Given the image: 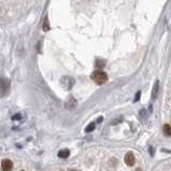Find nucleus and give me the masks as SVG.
Masks as SVG:
<instances>
[{
  "label": "nucleus",
  "instance_id": "1a4fd4ad",
  "mask_svg": "<svg viewBox=\"0 0 171 171\" xmlns=\"http://www.w3.org/2000/svg\"><path fill=\"white\" fill-rule=\"evenodd\" d=\"M136 171H142V170H141V169H140V168H138V169H137V170H136Z\"/></svg>",
  "mask_w": 171,
  "mask_h": 171
},
{
  "label": "nucleus",
  "instance_id": "f257e3e1",
  "mask_svg": "<svg viewBox=\"0 0 171 171\" xmlns=\"http://www.w3.org/2000/svg\"><path fill=\"white\" fill-rule=\"evenodd\" d=\"M91 78L94 82H96L97 85H103L108 80V76L105 72L103 71H95L94 73H92Z\"/></svg>",
  "mask_w": 171,
  "mask_h": 171
},
{
  "label": "nucleus",
  "instance_id": "423d86ee",
  "mask_svg": "<svg viewBox=\"0 0 171 171\" xmlns=\"http://www.w3.org/2000/svg\"><path fill=\"white\" fill-rule=\"evenodd\" d=\"M163 132H164V134L167 136V137H169L171 135V127L169 124H165L164 127H163Z\"/></svg>",
  "mask_w": 171,
  "mask_h": 171
},
{
  "label": "nucleus",
  "instance_id": "9b49d317",
  "mask_svg": "<svg viewBox=\"0 0 171 171\" xmlns=\"http://www.w3.org/2000/svg\"><path fill=\"white\" fill-rule=\"evenodd\" d=\"M22 171H24V170H22Z\"/></svg>",
  "mask_w": 171,
  "mask_h": 171
},
{
  "label": "nucleus",
  "instance_id": "9d476101",
  "mask_svg": "<svg viewBox=\"0 0 171 171\" xmlns=\"http://www.w3.org/2000/svg\"><path fill=\"white\" fill-rule=\"evenodd\" d=\"M73 171H75V170H73Z\"/></svg>",
  "mask_w": 171,
  "mask_h": 171
},
{
  "label": "nucleus",
  "instance_id": "f03ea898",
  "mask_svg": "<svg viewBox=\"0 0 171 171\" xmlns=\"http://www.w3.org/2000/svg\"><path fill=\"white\" fill-rule=\"evenodd\" d=\"M9 81L6 79H0V95H6L9 90Z\"/></svg>",
  "mask_w": 171,
  "mask_h": 171
},
{
  "label": "nucleus",
  "instance_id": "7ed1b4c3",
  "mask_svg": "<svg viewBox=\"0 0 171 171\" xmlns=\"http://www.w3.org/2000/svg\"><path fill=\"white\" fill-rule=\"evenodd\" d=\"M124 162H125V164H126L127 166H134L135 162H136L134 154H133L132 152L126 153V154H125V156H124Z\"/></svg>",
  "mask_w": 171,
  "mask_h": 171
},
{
  "label": "nucleus",
  "instance_id": "20e7f679",
  "mask_svg": "<svg viewBox=\"0 0 171 171\" xmlns=\"http://www.w3.org/2000/svg\"><path fill=\"white\" fill-rule=\"evenodd\" d=\"M2 171H11L13 169V163L10 159H3L1 163Z\"/></svg>",
  "mask_w": 171,
  "mask_h": 171
},
{
  "label": "nucleus",
  "instance_id": "6e6552de",
  "mask_svg": "<svg viewBox=\"0 0 171 171\" xmlns=\"http://www.w3.org/2000/svg\"><path fill=\"white\" fill-rule=\"evenodd\" d=\"M139 95H140V92H138V94H136V99H135V102H136V100H139Z\"/></svg>",
  "mask_w": 171,
  "mask_h": 171
},
{
  "label": "nucleus",
  "instance_id": "39448f33",
  "mask_svg": "<svg viewBox=\"0 0 171 171\" xmlns=\"http://www.w3.org/2000/svg\"><path fill=\"white\" fill-rule=\"evenodd\" d=\"M58 156L61 157V158H66L70 156V151L69 150H62L58 153Z\"/></svg>",
  "mask_w": 171,
  "mask_h": 171
},
{
  "label": "nucleus",
  "instance_id": "0eeeda50",
  "mask_svg": "<svg viewBox=\"0 0 171 171\" xmlns=\"http://www.w3.org/2000/svg\"><path fill=\"white\" fill-rule=\"evenodd\" d=\"M94 128H95V123L94 122H92V123H90L89 125H88L87 127H86V132L87 133H91L92 130H94Z\"/></svg>",
  "mask_w": 171,
  "mask_h": 171
}]
</instances>
